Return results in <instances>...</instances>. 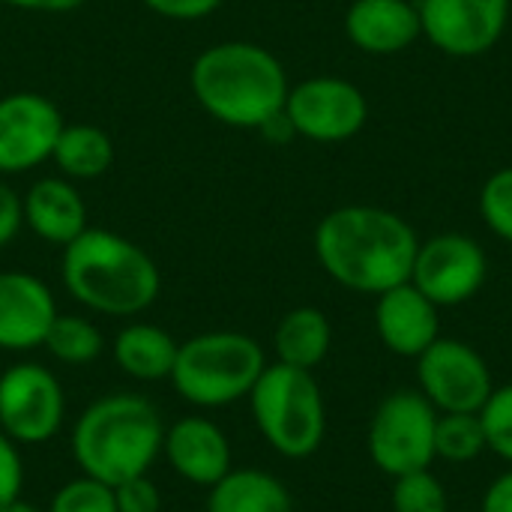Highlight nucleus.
Returning a JSON list of instances; mask_svg holds the SVG:
<instances>
[{
    "instance_id": "28",
    "label": "nucleus",
    "mask_w": 512,
    "mask_h": 512,
    "mask_svg": "<svg viewBox=\"0 0 512 512\" xmlns=\"http://www.w3.org/2000/svg\"><path fill=\"white\" fill-rule=\"evenodd\" d=\"M480 216L501 240L512 243V165L495 171L480 189Z\"/></svg>"
},
{
    "instance_id": "5",
    "label": "nucleus",
    "mask_w": 512,
    "mask_h": 512,
    "mask_svg": "<svg viewBox=\"0 0 512 512\" xmlns=\"http://www.w3.org/2000/svg\"><path fill=\"white\" fill-rule=\"evenodd\" d=\"M264 369V348L252 336L213 330L180 342L168 381L177 396L195 408H225L249 399Z\"/></svg>"
},
{
    "instance_id": "4",
    "label": "nucleus",
    "mask_w": 512,
    "mask_h": 512,
    "mask_svg": "<svg viewBox=\"0 0 512 512\" xmlns=\"http://www.w3.org/2000/svg\"><path fill=\"white\" fill-rule=\"evenodd\" d=\"M165 423L138 393H108L90 402L72 429V456L81 474L117 486L147 474L162 456Z\"/></svg>"
},
{
    "instance_id": "19",
    "label": "nucleus",
    "mask_w": 512,
    "mask_h": 512,
    "mask_svg": "<svg viewBox=\"0 0 512 512\" xmlns=\"http://www.w3.org/2000/svg\"><path fill=\"white\" fill-rule=\"evenodd\" d=\"M180 342L156 324H129L111 342V357L135 381L153 384L171 378Z\"/></svg>"
},
{
    "instance_id": "20",
    "label": "nucleus",
    "mask_w": 512,
    "mask_h": 512,
    "mask_svg": "<svg viewBox=\"0 0 512 512\" xmlns=\"http://www.w3.org/2000/svg\"><path fill=\"white\" fill-rule=\"evenodd\" d=\"M204 512H294L288 486L261 468H231L210 486Z\"/></svg>"
},
{
    "instance_id": "30",
    "label": "nucleus",
    "mask_w": 512,
    "mask_h": 512,
    "mask_svg": "<svg viewBox=\"0 0 512 512\" xmlns=\"http://www.w3.org/2000/svg\"><path fill=\"white\" fill-rule=\"evenodd\" d=\"M24 489V462L18 444L0 432V507L15 501Z\"/></svg>"
},
{
    "instance_id": "1",
    "label": "nucleus",
    "mask_w": 512,
    "mask_h": 512,
    "mask_svg": "<svg viewBox=\"0 0 512 512\" xmlns=\"http://www.w3.org/2000/svg\"><path fill=\"white\" fill-rule=\"evenodd\" d=\"M420 240L393 210L348 204L327 213L315 228V255L324 273L348 291L384 294L411 282Z\"/></svg>"
},
{
    "instance_id": "16",
    "label": "nucleus",
    "mask_w": 512,
    "mask_h": 512,
    "mask_svg": "<svg viewBox=\"0 0 512 512\" xmlns=\"http://www.w3.org/2000/svg\"><path fill=\"white\" fill-rule=\"evenodd\" d=\"M162 456L171 471L192 486H216L231 465V441L228 435L207 417H180L165 429Z\"/></svg>"
},
{
    "instance_id": "2",
    "label": "nucleus",
    "mask_w": 512,
    "mask_h": 512,
    "mask_svg": "<svg viewBox=\"0 0 512 512\" xmlns=\"http://www.w3.org/2000/svg\"><path fill=\"white\" fill-rule=\"evenodd\" d=\"M198 105L234 129H261L285 111L288 75L273 51L255 42H219L204 48L189 72Z\"/></svg>"
},
{
    "instance_id": "27",
    "label": "nucleus",
    "mask_w": 512,
    "mask_h": 512,
    "mask_svg": "<svg viewBox=\"0 0 512 512\" xmlns=\"http://www.w3.org/2000/svg\"><path fill=\"white\" fill-rule=\"evenodd\" d=\"M480 420L486 429V447L512 465V384L492 390L480 408Z\"/></svg>"
},
{
    "instance_id": "32",
    "label": "nucleus",
    "mask_w": 512,
    "mask_h": 512,
    "mask_svg": "<svg viewBox=\"0 0 512 512\" xmlns=\"http://www.w3.org/2000/svg\"><path fill=\"white\" fill-rule=\"evenodd\" d=\"M21 225H24V201L6 183H0V249L18 237Z\"/></svg>"
},
{
    "instance_id": "14",
    "label": "nucleus",
    "mask_w": 512,
    "mask_h": 512,
    "mask_svg": "<svg viewBox=\"0 0 512 512\" xmlns=\"http://www.w3.org/2000/svg\"><path fill=\"white\" fill-rule=\"evenodd\" d=\"M54 318V294L39 276L0 270V351L42 348Z\"/></svg>"
},
{
    "instance_id": "7",
    "label": "nucleus",
    "mask_w": 512,
    "mask_h": 512,
    "mask_svg": "<svg viewBox=\"0 0 512 512\" xmlns=\"http://www.w3.org/2000/svg\"><path fill=\"white\" fill-rule=\"evenodd\" d=\"M438 411L420 390L390 393L369 423V456L387 477H402L432 468Z\"/></svg>"
},
{
    "instance_id": "17",
    "label": "nucleus",
    "mask_w": 512,
    "mask_h": 512,
    "mask_svg": "<svg viewBox=\"0 0 512 512\" xmlns=\"http://www.w3.org/2000/svg\"><path fill=\"white\" fill-rule=\"evenodd\" d=\"M345 33L366 54H399L423 33L420 9L411 0H354L345 12Z\"/></svg>"
},
{
    "instance_id": "15",
    "label": "nucleus",
    "mask_w": 512,
    "mask_h": 512,
    "mask_svg": "<svg viewBox=\"0 0 512 512\" xmlns=\"http://www.w3.org/2000/svg\"><path fill=\"white\" fill-rule=\"evenodd\" d=\"M375 330L390 354L417 360L435 339H441V309L414 282H402L378 294Z\"/></svg>"
},
{
    "instance_id": "35",
    "label": "nucleus",
    "mask_w": 512,
    "mask_h": 512,
    "mask_svg": "<svg viewBox=\"0 0 512 512\" xmlns=\"http://www.w3.org/2000/svg\"><path fill=\"white\" fill-rule=\"evenodd\" d=\"M0 512H42L36 504H30V501H24L21 495L15 498V501H9V504H3Z\"/></svg>"
},
{
    "instance_id": "26",
    "label": "nucleus",
    "mask_w": 512,
    "mask_h": 512,
    "mask_svg": "<svg viewBox=\"0 0 512 512\" xmlns=\"http://www.w3.org/2000/svg\"><path fill=\"white\" fill-rule=\"evenodd\" d=\"M48 512H117L114 486L81 474L54 492Z\"/></svg>"
},
{
    "instance_id": "24",
    "label": "nucleus",
    "mask_w": 512,
    "mask_h": 512,
    "mask_svg": "<svg viewBox=\"0 0 512 512\" xmlns=\"http://www.w3.org/2000/svg\"><path fill=\"white\" fill-rule=\"evenodd\" d=\"M486 429L480 414H441L435 429V456L453 465H468L486 453Z\"/></svg>"
},
{
    "instance_id": "31",
    "label": "nucleus",
    "mask_w": 512,
    "mask_h": 512,
    "mask_svg": "<svg viewBox=\"0 0 512 512\" xmlns=\"http://www.w3.org/2000/svg\"><path fill=\"white\" fill-rule=\"evenodd\" d=\"M147 9H153L162 18H174V21H195V18H207L210 12H216L222 6V0H141Z\"/></svg>"
},
{
    "instance_id": "23",
    "label": "nucleus",
    "mask_w": 512,
    "mask_h": 512,
    "mask_svg": "<svg viewBox=\"0 0 512 512\" xmlns=\"http://www.w3.org/2000/svg\"><path fill=\"white\" fill-rule=\"evenodd\" d=\"M42 348L57 363L87 366L105 351V339H102L99 327L90 318H84V315H60L57 312V318L48 327V336H45Z\"/></svg>"
},
{
    "instance_id": "13",
    "label": "nucleus",
    "mask_w": 512,
    "mask_h": 512,
    "mask_svg": "<svg viewBox=\"0 0 512 512\" xmlns=\"http://www.w3.org/2000/svg\"><path fill=\"white\" fill-rule=\"evenodd\" d=\"M63 117L57 105L33 90L0 96V174H24L51 159Z\"/></svg>"
},
{
    "instance_id": "8",
    "label": "nucleus",
    "mask_w": 512,
    "mask_h": 512,
    "mask_svg": "<svg viewBox=\"0 0 512 512\" xmlns=\"http://www.w3.org/2000/svg\"><path fill=\"white\" fill-rule=\"evenodd\" d=\"M420 393L438 414H480L495 390L486 357L462 339H435L417 357Z\"/></svg>"
},
{
    "instance_id": "6",
    "label": "nucleus",
    "mask_w": 512,
    "mask_h": 512,
    "mask_svg": "<svg viewBox=\"0 0 512 512\" xmlns=\"http://www.w3.org/2000/svg\"><path fill=\"white\" fill-rule=\"evenodd\" d=\"M249 408L264 441L285 459H309L327 435L321 384L309 369L267 363L249 393Z\"/></svg>"
},
{
    "instance_id": "3",
    "label": "nucleus",
    "mask_w": 512,
    "mask_h": 512,
    "mask_svg": "<svg viewBox=\"0 0 512 512\" xmlns=\"http://www.w3.org/2000/svg\"><path fill=\"white\" fill-rule=\"evenodd\" d=\"M60 279L72 300L111 318H132L150 309L162 288L156 261L138 243L108 228H87L63 246Z\"/></svg>"
},
{
    "instance_id": "34",
    "label": "nucleus",
    "mask_w": 512,
    "mask_h": 512,
    "mask_svg": "<svg viewBox=\"0 0 512 512\" xmlns=\"http://www.w3.org/2000/svg\"><path fill=\"white\" fill-rule=\"evenodd\" d=\"M15 9H24V12H51V15H60V12H72L78 6H84L87 0H3Z\"/></svg>"
},
{
    "instance_id": "33",
    "label": "nucleus",
    "mask_w": 512,
    "mask_h": 512,
    "mask_svg": "<svg viewBox=\"0 0 512 512\" xmlns=\"http://www.w3.org/2000/svg\"><path fill=\"white\" fill-rule=\"evenodd\" d=\"M480 512H512V468L486 486L480 498Z\"/></svg>"
},
{
    "instance_id": "25",
    "label": "nucleus",
    "mask_w": 512,
    "mask_h": 512,
    "mask_svg": "<svg viewBox=\"0 0 512 512\" xmlns=\"http://www.w3.org/2000/svg\"><path fill=\"white\" fill-rule=\"evenodd\" d=\"M393 510L396 512H450L444 483L426 468L402 474L393 480Z\"/></svg>"
},
{
    "instance_id": "22",
    "label": "nucleus",
    "mask_w": 512,
    "mask_h": 512,
    "mask_svg": "<svg viewBox=\"0 0 512 512\" xmlns=\"http://www.w3.org/2000/svg\"><path fill=\"white\" fill-rule=\"evenodd\" d=\"M51 159L69 180H93L102 177L114 165V144L108 132L90 123H72L60 129Z\"/></svg>"
},
{
    "instance_id": "21",
    "label": "nucleus",
    "mask_w": 512,
    "mask_h": 512,
    "mask_svg": "<svg viewBox=\"0 0 512 512\" xmlns=\"http://www.w3.org/2000/svg\"><path fill=\"white\" fill-rule=\"evenodd\" d=\"M333 345V327L327 315L315 306L291 309L273 333V351L276 363L297 366V369H315L324 363Z\"/></svg>"
},
{
    "instance_id": "29",
    "label": "nucleus",
    "mask_w": 512,
    "mask_h": 512,
    "mask_svg": "<svg viewBox=\"0 0 512 512\" xmlns=\"http://www.w3.org/2000/svg\"><path fill=\"white\" fill-rule=\"evenodd\" d=\"M114 504L117 512H162V492L147 474H138L114 486Z\"/></svg>"
},
{
    "instance_id": "18",
    "label": "nucleus",
    "mask_w": 512,
    "mask_h": 512,
    "mask_svg": "<svg viewBox=\"0 0 512 512\" xmlns=\"http://www.w3.org/2000/svg\"><path fill=\"white\" fill-rule=\"evenodd\" d=\"M24 225L51 246H69L87 231V207L66 177H42L24 195Z\"/></svg>"
},
{
    "instance_id": "9",
    "label": "nucleus",
    "mask_w": 512,
    "mask_h": 512,
    "mask_svg": "<svg viewBox=\"0 0 512 512\" xmlns=\"http://www.w3.org/2000/svg\"><path fill=\"white\" fill-rule=\"evenodd\" d=\"M63 420V387L42 363H15L0 375V432L18 447L51 441Z\"/></svg>"
},
{
    "instance_id": "11",
    "label": "nucleus",
    "mask_w": 512,
    "mask_h": 512,
    "mask_svg": "<svg viewBox=\"0 0 512 512\" xmlns=\"http://www.w3.org/2000/svg\"><path fill=\"white\" fill-rule=\"evenodd\" d=\"M489 258L468 234H435L420 243L411 282L438 306H462L486 285Z\"/></svg>"
},
{
    "instance_id": "10",
    "label": "nucleus",
    "mask_w": 512,
    "mask_h": 512,
    "mask_svg": "<svg viewBox=\"0 0 512 512\" xmlns=\"http://www.w3.org/2000/svg\"><path fill=\"white\" fill-rule=\"evenodd\" d=\"M285 117L294 135L318 144H336L354 138L366 126L369 102L357 84L333 75H318L288 90Z\"/></svg>"
},
{
    "instance_id": "12",
    "label": "nucleus",
    "mask_w": 512,
    "mask_h": 512,
    "mask_svg": "<svg viewBox=\"0 0 512 512\" xmlns=\"http://www.w3.org/2000/svg\"><path fill=\"white\" fill-rule=\"evenodd\" d=\"M423 36L450 57H480L498 45L510 0H420Z\"/></svg>"
}]
</instances>
